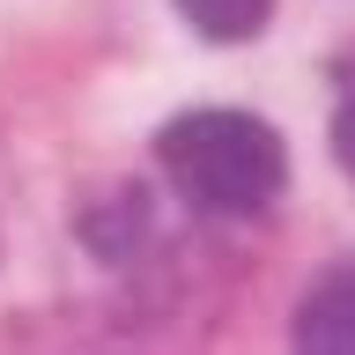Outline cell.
Instances as JSON below:
<instances>
[{
    "instance_id": "obj_1",
    "label": "cell",
    "mask_w": 355,
    "mask_h": 355,
    "mask_svg": "<svg viewBox=\"0 0 355 355\" xmlns=\"http://www.w3.org/2000/svg\"><path fill=\"white\" fill-rule=\"evenodd\" d=\"M155 163L200 215H266L288 185V148L259 111H178L155 133Z\"/></svg>"
},
{
    "instance_id": "obj_2",
    "label": "cell",
    "mask_w": 355,
    "mask_h": 355,
    "mask_svg": "<svg viewBox=\"0 0 355 355\" xmlns=\"http://www.w3.org/2000/svg\"><path fill=\"white\" fill-rule=\"evenodd\" d=\"M296 340L318 348V355H355V259L318 274V288L296 311Z\"/></svg>"
},
{
    "instance_id": "obj_3",
    "label": "cell",
    "mask_w": 355,
    "mask_h": 355,
    "mask_svg": "<svg viewBox=\"0 0 355 355\" xmlns=\"http://www.w3.org/2000/svg\"><path fill=\"white\" fill-rule=\"evenodd\" d=\"M266 8H274V0H178V15L193 22L200 37H215V44L252 37V30L266 22Z\"/></svg>"
},
{
    "instance_id": "obj_4",
    "label": "cell",
    "mask_w": 355,
    "mask_h": 355,
    "mask_svg": "<svg viewBox=\"0 0 355 355\" xmlns=\"http://www.w3.org/2000/svg\"><path fill=\"white\" fill-rule=\"evenodd\" d=\"M333 163L355 178V52L340 60V111H333Z\"/></svg>"
}]
</instances>
